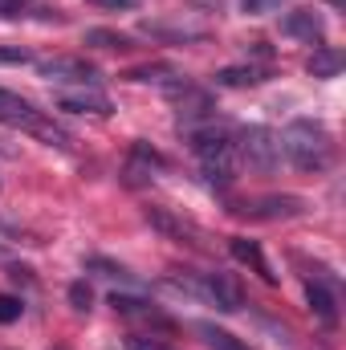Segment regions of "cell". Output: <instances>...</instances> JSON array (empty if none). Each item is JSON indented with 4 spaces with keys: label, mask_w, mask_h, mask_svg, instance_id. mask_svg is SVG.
Listing matches in <instances>:
<instances>
[{
    "label": "cell",
    "mask_w": 346,
    "mask_h": 350,
    "mask_svg": "<svg viewBox=\"0 0 346 350\" xmlns=\"http://www.w3.org/2000/svg\"><path fill=\"white\" fill-rule=\"evenodd\" d=\"M179 131H183V143L196 155V163H200L208 183H216V187L237 183L241 159H237V131H232V122L216 118V110H212V114L179 122Z\"/></svg>",
    "instance_id": "obj_1"
},
{
    "label": "cell",
    "mask_w": 346,
    "mask_h": 350,
    "mask_svg": "<svg viewBox=\"0 0 346 350\" xmlns=\"http://www.w3.org/2000/svg\"><path fill=\"white\" fill-rule=\"evenodd\" d=\"M277 147H281V155H285L302 175H322V172L334 167V139H330V131H326L322 122H314V118H293V122L281 131Z\"/></svg>",
    "instance_id": "obj_2"
},
{
    "label": "cell",
    "mask_w": 346,
    "mask_h": 350,
    "mask_svg": "<svg viewBox=\"0 0 346 350\" xmlns=\"http://www.w3.org/2000/svg\"><path fill=\"white\" fill-rule=\"evenodd\" d=\"M0 126H12V131H29L33 139H41L45 147H62V151H70L74 147V135L62 126V122H53L45 110H37L29 98H21V94H12V90L0 86Z\"/></svg>",
    "instance_id": "obj_3"
},
{
    "label": "cell",
    "mask_w": 346,
    "mask_h": 350,
    "mask_svg": "<svg viewBox=\"0 0 346 350\" xmlns=\"http://www.w3.org/2000/svg\"><path fill=\"white\" fill-rule=\"evenodd\" d=\"M168 285L179 289V293H187V297H200V301H208V306H216L220 314H237L241 306H245V289H241V281L232 277V273H196V277H168Z\"/></svg>",
    "instance_id": "obj_4"
},
{
    "label": "cell",
    "mask_w": 346,
    "mask_h": 350,
    "mask_svg": "<svg viewBox=\"0 0 346 350\" xmlns=\"http://www.w3.org/2000/svg\"><path fill=\"white\" fill-rule=\"evenodd\" d=\"M237 159H241V167H249L257 175L277 172V163H281L277 135L269 126H241L237 131Z\"/></svg>",
    "instance_id": "obj_5"
},
{
    "label": "cell",
    "mask_w": 346,
    "mask_h": 350,
    "mask_svg": "<svg viewBox=\"0 0 346 350\" xmlns=\"http://www.w3.org/2000/svg\"><path fill=\"white\" fill-rule=\"evenodd\" d=\"M37 74L45 82H57V86H98L102 82V70L86 62V57H49V62H37Z\"/></svg>",
    "instance_id": "obj_6"
},
{
    "label": "cell",
    "mask_w": 346,
    "mask_h": 350,
    "mask_svg": "<svg viewBox=\"0 0 346 350\" xmlns=\"http://www.w3.org/2000/svg\"><path fill=\"white\" fill-rule=\"evenodd\" d=\"M147 224H151L155 232H163L168 241L191 245V249H204V241H208V232H204L196 220L179 216L175 208H163V204H151V208H147Z\"/></svg>",
    "instance_id": "obj_7"
},
{
    "label": "cell",
    "mask_w": 346,
    "mask_h": 350,
    "mask_svg": "<svg viewBox=\"0 0 346 350\" xmlns=\"http://www.w3.org/2000/svg\"><path fill=\"white\" fill-rule=\"evenodd\" d=\"M53 110L62 114H82V118H110L114 102L98 86H78V90H57L53 94Z\"/></svg>",
    "instance_id": "obj_8"
},
{
    "label": "cell",
    "mask_w": 346,
    "mask_h": 350,
    "mask_svg": "<svg viewBox=\"0 0 346 350\" xmlns=\"http://www.w3.org/2000/svg\"><path fill=\"white\" fill-rule=\"evenodd\" d=\"M110 306H114V314L118 318H127V322H139V326H151V330H163V334H172L175 322L159 310V306H151L147 297H135V293H110Z\"/></svg>",
    "instance_id": "obj_9"
},
{
    "label": "cell",
    "mask_w": 346,
    "mask_h": 350,
    "mask_svg": "<svg viewBox=\"0 0 346 350\" xmlns=\"http://www.w3.org/2000/svg\"><path fill=\"white\" fill-rule=\"evenodd\" d=\"M281 33L318 49V45L326 41V21H322L314 8H293V12H285V16H281Z\"/></svg>",
    "instance_id": "obj_10"
},
{
    "label": "cell",
    "mask_w": 346,
    "mask_h": 350,
    "mask_svg": "<svg viewBox=\"0 0 346 350\" xmlns=\"http://www.w3.org/2000/svg\"><path fill=\"white\" fill-rule=\"evenodd\" d=\"M245 212L257 216V220H297V216H306V200H302V196H289V191H281V196H261V200H253Z\"/></svg>",
    "instance_id": "obj_11"
},
{
    "label": "cell",
    "mask_w": 346,
    "mask_h": 350,
    "mask_svg": "<svg viewBox=\"0 0 346 350\" xmlns=\"http://www.w3.org/2000/svg\"><path fill=\"white\" fill-rule=\"evenodd\" d=\"M159 167H168L163 155H159L155 147H147V143H135V147H131V163H127V183H131V187L151 183Z\"/></svg>",
    "instance_id": "obj_12"
},
{
    "label": "cell",
    "mask_w": 346,
    "mask_h": 350,
    "mask_svg": "<svg viewBox=\"0 0 346 350\" xmlns=\"http://www.w3.org/2000/svg\"><path fill=\"white\" fill-rule=\"evenodd\" d=\"M228 253H232V257H237L241 265H249V269L257 273V277L265 281V285H277V273H273L269 257L261 253V245H257V241H249V237H232V241H228Z\"/></svg>",
    "instance_id": "obj_13"
},
{
    "label": "cell",
    "mask_w": 346,
    "mask_h": 350,
    "mask_svg": "<svg viewBox=\"0 0 346 350\" xmlns=\"http://www.w3.org/2000/svg\"><path fill=\"white\" fill-rule=\"evenodd\" d=\"M306 301H310V310H314V318H318V322H326V326H334V322H338V297H334V289H330V285L310 281V285H306Z\"/></svg>",
    "instance_id": "obj_14"
},
{
    "label": "cell",
    "mask_w": 346,
    "mask_h": 350,
    "mask_svg": "<svg viewBox=\"0 0 346 350\" xmlns=\"http://www.w3.org/2000/svg\"><path fill=\"white\" fill-rule=\"evenodd\" d=\"M29 16L62 21L57 8H49V0H0V21H29Z\"/></svg>",
    "instance_id": "obj_15"
},
{
    "label": "cell",
    "mask_w": 346,
    "mask_h": 350,
    "mask_svg": "<svg viewBox=\"0 0 346 350\" xmlns=\"http://www.w3.org/2000/svg\"><path fill=\"white\" fill-rule=\"evenodd\" d=\"M343 66H346V57H343V49H338V45H318V49H314V57L306 62V70H310L314 78H338V74H343Z\"/></svg>",
    "instance_id": "obj_16"
},
{
    "label": "cell",
    "mask_w": 346,
    "mask_h": 350,
    "mask_svg": "<svg viewBox=\"0 0 346 350\" xmlns=\"http://www.w3.org/2000/svg\"><path fill=\"white\" fill-rule=\"evenodd\" d=\"M269 74L261 70V66H224L220 74H216V86L224 90H249V86H261Z\"/></svg>",
    "instance_id": "obj_17"
},
{
    "label": "cell",
    "mask_w": 346,
    "mask_h": 350,
    "mask_svg": "<svg viewBox=\"0 0 346 350\" xmlns=\"http://www.w3.org/2000/svg\"><path fill=\"white\" fill-rule=\"evenodd\" d=\"M127 82H155V86H163V94L172 86L183 82V74L172 70V66H163V62H151V66H139V70H127Z\"/></svg>",
    "instance_id": "obj_18"
},
{
    "label": "cell",
    "mask_w": 346,
    "mask_h": 350,
    "mask_svg": "<svg viewBox=\"0 0 346 350\" xmlns=\"http://www.w3.org/2000/svg\"><path fill=\"white\" fill-rule=\"evenodd\" d=\"M196 334L204 338V347L208 350H249L237 334H228V330L216 326V322H196Z\"/></svg>",
    "instance_id": "obj_19"
},
{
    "label": "cell",
    "mask_w": 346,
    "mask_h": 350,
    "mask_svg": "<svg viewBox=\"0 0 346 350\" xmlns=\"http://www.w3.org/2000/svg\"><path fill=\"white\" fill-rule=\"evenodd\" d=\"M86 45H94V49H118V53L135 49V41H131L127 33H114V29H90Z\"/></svg>",
    "instance_id": "obj_20"
},
{
    "label": "cell",
    "mask_w": 346,
    "mask_h": 350,
    "mask_svg": "<svg viewBox=\"0 0 346 350\" xmlns=\"http://www.w3.org/2000/svg\"><path fill=\"white\" fill-rule=\"evenodd\" d=\"M21 314H25V301L12 297V293H0V326H12Z\"/></svg>",
    "instance_id": "obj_21"
},
{
    "label": "cell",
    "mask_w": 346,
    "mask_h": 350,
    "mask_svg": "<svg viewBox=\"0 0 346 350\" xmlns=\"http://www.w3.org/2000/svg\"><path fill=\"white\" fill-rule=\"evenodd\" d=\"M0 66H33V53L21 45H0Z\"/></svg>",
    "instance_id": "obj_22"
},
{
    "label": "cell",
    "mask_w": 346,
    "mask_h": 350,
    "mask_svg": "<svg viewBox=\"0 0 346 350\" xmlns=\"http://www.w3.org/2000/svg\"><path fill=\"white\" fill-rule=\"evenodd\" d=\"M70 301H74V310H90V285L86 281H74L70 285Z\"/></svg>",
    "instance_id": "obj_23"
},
{
    "label": "cell",
    "mask_w": 346,
    "mask_h": 350,
    "mask_svg": "<svg viewBox=\"0 0 346 350\" xmlns=\"http://www.w3.org/2000/svg\"><path fill=\"white\" fill-rule=\"evenodd\" d=\"M127 350H172V347H163V342H155V338H143V334H131V338H127Z\"/></svg>",
    "instance_id": "obj_24"
},
{
    "label": "cell",
    "mask_w": 346,
    "mask_h": 350,
    "mask_svg": "<svg viewBox=\"0 0 346 350\" xmlns=\"http://www.w3.org/2000/svg\"><path fill=\"white\" fill-rule=\"evenodd\" d=\"M245 4V12H253V16H261V12H269V8H277L281 0H241Z\"/></svg>",
    "instance_id": "obj_25"
},
{
    "label": "cell",
    "mask_w": 346,
    "mask_h": 350,
    "mask_svg": "<svg viewBox=\"0 0 346 350\" xmlns=\"http://www.w3.org/2000/svg\"><path fill=\"white\" fill-rule=\"evenodd\" d=\"M90 4H98V8H139V0H90Z\"/></svg>",
    "instance_id": "obj_26"
},
{
    "label": "cell",
    "mask_w": 346,
    "mask_h": 350,
    "mask_svg": "<svg viewBox=\"0 0 346 350\" xmlns=\"http://www.w3.org/2000/svg\"><path fill=\"white\" fill-rule=\"evenodd\" d=\"M8 261H12V253H8V249L0 245V265H8Z\"/></svg>",
    "instance_id": "obj_27"
}]
</instances>
